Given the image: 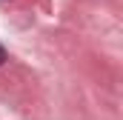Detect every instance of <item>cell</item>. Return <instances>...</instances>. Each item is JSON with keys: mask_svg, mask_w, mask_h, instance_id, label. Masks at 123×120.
I'll return each instance as SVG.
<instances>
[{"mask_svg": "<svg viewBox=\"0 0 123 120\" xmlns=\"http://www.w3.org/2000/svg\"><path fill=\"white\" fill-rule=\"evenodd\" d=\"M3 63H6V49L0 46V66H3Z\"/></svg>", "mask_w": 123, "mask_h": 120, "instance_id": "cell-1", "label": "cell"}]
</instances>
